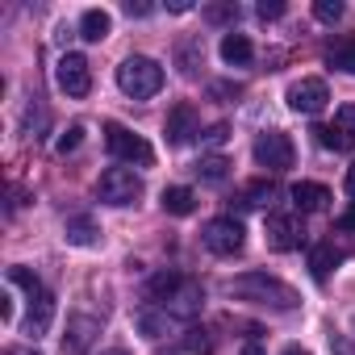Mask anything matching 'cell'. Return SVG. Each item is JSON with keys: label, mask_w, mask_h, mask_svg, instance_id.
Returning <instances> with one entry per match:
<instances>
[{"label": "cell", "mask_w": 355, "mask_h": 355, "mask_svg": "<svg viewBox=\"0 0 355 355\" xmlns=\"http://www.w3.org/2000/svg\"><path fill=\"white\" fill-rule=\"evenodd\" d=\"M226 288H230V297H239L247 305H259V309H272V313H293L301 305L297 288L276 280V276H268V272H247V276L230 280Z\"/></svg>", "instance_id": "obj_1"}, {"label": "cell", "mask_w": 355, "mask_h": 355, "mask_svg": "<svg viewBox=\"0 0 355 355\" xmlns=\"http://www.w3.org/2000/svg\"><path fill=\"white\" fill-rule=\"evenodd\" d=\"M117 88L130 96V101H150L159 88H163V67L146 55H130L121 67H117Z\"/></svg>", "instance_id": "obj_2"}, {"label": "cell", "mask_w": 355, "mask_h": 355, "mask_svg": "<svg viewBox=\"0 0 355 355\" xmlns=\"http://www.w3.org/2000/svg\"><path fill=\"white\" fill-rule=\"evenodd\" d=\"M105 146H109V155H113V159H121V163H138V167H150V163H155L150 142H146L142 134H134V130L117 125V121H109V125H105Z\"/></svg>", "instance_id": "obj_3"}, {"label": "cell", "mask_w": 355, "mask_h": 355, "mask_svg": "<svg viewBox=\"0 0 355 355\" xmlns=\"http://www.w3.org/2000/svg\"><path fill=\"white\" fill-rule=\"evenodd\" d=\"M96 197L105 205H134L142 197V180H138L130 167H109L101 175V184H96Z\"/></svg>", "instance_id": "obj_4"}, {"label": "cell", "mask_w": 355, "mask_h": 355, "mask_svg": "<svg viewBox=\"0 0 355 355\" xmlns=\"http://www.w3.org/2000/svg\"><path fill=\"white\" fill-rule=\"evenodd\" d=\"M251 155H255V163L268 167V171H284V167H293V159H297L288 134H280V130H263V134L255 138Z\"/></svg>", "instance_id": "obj_5"}, {"label": "cell", "mask_w": 355, "mask_h": 355, "mask_svg": "<svg viewBox=\"0 0 355 355\" xmlns=\"http://www.w3.org/2000/svg\"><path fill=\"white\" fill-rule=\"evenodd\" d=\"M55 84L67 92V96H88L92 92V71H88V59L84 55H76V51H67L63 59H59V67H55Z\"/></svg>", "instance_id": "obj_6"}, {"label": "cell", "mask_w": 355, "mask_h": 355, "mask_svg": "<svg viewBox=\"0 0 355 355\" xmlns=\"http://www.w3.org/2000/svg\"><path fill=\"white\" fill-rule=\"evenodd\" d=\"M284 101H288V109H293V113H305V117H313V113H322V109H326L330 92H326V80H318V76H305V80L288 84Z\"/></svg>", "instance_id": "obj_7"}, {"label": "cell", "mask_w": 355, "mask_h": 355, "mask_svg": "<svg viewBox=\"0 0 355 355\" xmlns=\"http://www.w3.org/2000/svg\"><path fill=\"white\" fill-rule=\"evenodd\" d=\"M243 222L239 218H214L205 230H201V239H205V247L214 251V255H239L243 251Z\"/></svg>", "instance_id": "obj_8"}, {"label": "cell", "mask_w": 355, "mask_h": 355, "mask_svg": "<svg viewBox=\"0 0 355 355\" xmlns=\"http://www.w3.org/2000/svg\"><path fill=\"white\" fill-rule=\"evenodd\" d=\"M313 134L326 150H355V105H343L334 113V125H318Z\"/></svg>", "instance_id": "obj_9"}, {"label": "cell", "mask_w": 355, "mask_h": 355, "mask_svg": "<svg viewBox=\"0 0 355 355\" xmlns=\"http://www.w3.org/2000/svg\"><path fill=\"white\" fill-rule=\"evenodd\" d=\"M96 338H101V318H88V313H71L67 318V334H63V351L67 355H88Z\"/></svg>", "instance_id": "obj_10"}, {"label": "cell", "mask_w": 355, "mask_h": 355, "mask_svg": "<svg viewBox=\"0 0 355 355\" xmlns=\"http://www.w3.org/2000/svg\"><path fill=\"white\" fill-rule=\"evenodd\" d=\"M51 322H55V297H51V288L42 284L38 293H30V313H26V334H30V338H42V334L51 330Z\"/></svg>", "instance_id": "obj_11"}, {"label": "cell", "mask_w": 355, "mask_h": 355, "mask_svg": "<svg viewBox=\"0 0 355 355\" xmlns=\"http://www.w3.org/2000/svg\"><path fill=\"white\" fill-rule=\"evenodd\" d=\"M201 305H205V288H201L197 280H184V284H180V293H175L163 309H167L171 318H184V322H189V318H197V313H201Z\"/></svg>", "instance_id": "obj_12"}, {"label": "cell", "mask_w": 355, "mask_h": 355, "mask_svg": "<svg viewBox=\"0 0 355 355\" xmlns=\"http://www.w3.org/2000/svg\"><path fill=\"white\" fill-rule=\"evenodd\" d=\"M263 234H268V247H272V251H293V247L301 243V226H297V218H288V214H272Z\"/></svg>", "instance_id": "obj_13"}, {"label": "cell", "mask_w": 355, "mask_h": 355, "mask_svg": "<svg viewBox=\"0 0 355 355\" xmlns=\"http://www.w3.org/2000/svg\"><path fill=\"white\" fill-rule=\"evenodd\" d=\"M163 134H167V142H171V146H184V142L197 134V113H193V105H175V109L167 113Z\"/></svg>", "instance_id": "obj_14"}, {"label": "cell", "mask_w": 355, "mask_h": 355, "mask_svg": "<svg viewBox=\"0 0 355 355\" xmlns=\"http://www.w3.org/2000/svg\"><path fill=\"white\" fill-rule=\"evenodd\" d=\"M326 201H330L326 184H313V180L293 184V205H297L301 214H318V209H326Z\"/></svg>", "instance_id": "obj_15"}, {"label": "cell", "mask_w": 355, "mask_h": 355, "mask_svg": "<svg viewBox=\"0 0 355 355\" xmlns=\"http://www.w3.org/2000/svg\"><path fill=\"white\" fill-rule=\"evenodd\" d=\"M109 30H113V17L105 9H84V17H80V38L84 42H105Z\"/></svg>", "instance_id": "obj_16"}, {"label": "cell", "mask_w": 355, "mask_h": 355, "mask_svg": "<svg viewBox=\"0 0 355 355\" xmlns=\"http://www.w3.org/2000/svg\"><path fill=\"white\" fill-rule=\"evenodd\" d=\"M222 59H226L230 67H247V63L255 59V46H251V38H247V34H234V30H230V34L222 38Z\"/></svg>", "instance_id": "obj_17"}, {"label": "cell", "mask_w": 355, "mask_h": 355, "mask_svg": "<svg viewBox=\"0 0 355 355\" xmlns=\"http://www.w3.org/2000/svg\"><path fill=\"white\" fill-rule=\"evenodd\" d=\"M163 209L171 214V218H189L193 209H197V193L193 189H163Z\"/></svg>", "instance_id": "obj_18"}, {"label": "cell", "mask_w": 355, "mask_h": 355, "mask_svg": "<svg viewBox=\"0 0 355 355\" xmlns=\"http://www.w3.org/2000/svg\"><path fill=\"white\" fill-rule=\"evenodd\" d=\"M180 284H184V276H180V272H159V276H150V284H146V297L167 305L175 293H180Z\"/></svg>", "instance_id": "obj_19"}, {"label": "cell", "mask_w": 355, "mask_h": 355, "mask_svg": "<svg viewBox=\"0 0 355 355\" xmlns=\"http://www.w3.org/2000/svg\"><path fill=\"white\" fill-rule=\"evenodd\" d=\"M63 234H67L71 247H96V239H101V230H96L92 218H71V222L63 226Z\"/></svg>", "instance_id": "obj_20"}, {"label": "cell", "mask_w": 355, "mask_h": 355, "mask_svg": "<svg viewBox=\"0 0 355 355\" xmlns=\"http://www.w3.org/2000/svg\"><path fill=\"white\" fill-rule=\"evenodd\" d=\"M326 63H330L334 71H347V76H355V38H343V42H334V46L326 51Z\"/></svg>", "instance_id": "obj_21"}, {"label": "cell", "mask_w": 355, "mask_h": 355, "mask_svg": "<svg viewBox=\"0 0 355 355\" xmlns=\"http://www.w3.org/2000/svg\"><path fill=\"white\" fill-rule=\"evenodd\" d=\"M175 59H180V71H184V76H197V67L205 63V46H201V38H189V42H180Z\"/></svg>", "instance_id": "obj_22"}, {"label": "cell", "mask_w": 355, "mask_h": 355, "mask_svg": "<svg viewBox=\"0 0 355 355\" xmlns=\"http://www.w3.org/2000/svg\"><path fill=\"white\" fill-rule=\"evenodd\" d=\"M184 351H189V355H214V334H209L205 326H189Z\"/></svg>", "instance_id": "obj_23"}, {"label": "cell", "mask_w": 355, "mask_h": 355, "mask_svg": "<svg viewBox=\"0 0 355 355\" xmlns=\"http://www.w3.org/2000/svg\"><path fill=\"white\" fill-rule=\"evenodd\" d=\"M226 171H230V163H226L222 155H205V159L197 163V175H201V180H209V184L226 180Z\"/></svg>", "instance_id": "obj_24"}, {"label": "cell", "mask_w": 355, "mask_h": 355, "mask_svg": "<svg viewBox=\"0 0 355 355\" xmlns=\"http://www.w3.org/2000/svg\"><path fill=\"white\" fill-rule=\"evenodd\" d=\"M334 263H338L334 247H313V255H309V268H313V280H318V284L330 276V268H334Z\"/></svg>", "instance_id": "obj_25"}, {"label": "cell", "mask_w": 355, "mask_h": 355, "mask_svg": "<svg viewBox=\"0 0 355 355\" xmlns=\"http://www.w3.org/2000/svg\"><path fill=\"white\" fill-rule=\"evenodd\" d=\"M272 197H276V184H272V180H259V184H251V189L243 193V205H247V209H263Z\"/></svg>", "instance_id": "obj_26"}, {"label": "cell", "mask_w": 355, "mask_h": 355, "mask_svg": "<svg viewBox=\"0 0 355 355\" xmlns=\"http://www.w3.org/2000/svg\"><path fill=\"white\" fill-rule=\"evenodd\" d=\"M138 326H142V334H146V338H159V334H167L171 313H167V309H163V313H142V318H138Z\"/></svg>", "instance_id": "obj_27"}, {"label": "cell", "mask_w": 355, "mask_h": 355, "mask_svg": "<svg viewBox=\"0 0 355 355\" xmlns=\"http://www.w3.org/2000/svg\"><path fill=\"white\" fill-rule=\"evenodd\" d=\"M343 0H318V5H313V17L318 21H326V26H334V21H343Z\"/></svg>", "instance_id": "obj_28"}, {"label": "cell", "mask_w": 355, "mask_h": 355, "mask_svg": "<svg viewBox=\"0 0 355 355\" xmlns=\"http://www.w3.org/2000/svg\"><path fill=\"white\" fill-rule=\"evenodd\" d=\"M80 142H84V125H67V130L59 134L55 150H59V155H71V150H80Z\"/></svg>", "instance_id": "obj_29"}, {"label": "cell", "mask_w": 355, "mask_h": 355, "mask_svg": "<svg viewBox=\"0 0 355 355\" xmlns=\"http://www.w3.org/2000/svg\"><path fill=\"white\" fill-rule=\"evenodd\" d=\"M205 17L209 21H239V5H214V9H205Z\"/></svg>", "instance_id": "obj_30"}, {"label": "cell", "mask_w": 355, "mask_h": 355, "mask_svg": "<svg viewBox=\"0 0 355 355\" xmlns=\"http://www.w3.org/2000/svg\"><path fill=\"white\" fill-rule=\"evenodd\" d=\"M263 21H276L280 13H284V5H280V0H259V9H255Z\"/></svg>", "instance_id": "obj_31"}, {"label": "cell", "mask_w": 355, "mask_h": 355, "mask_svg": "<svg viewBox=\"0 0 355 355\" xmlns=\"http://www.w3.org/2000/svg\"><path fill=\"white\" fill-rule=\"evenodd\" d=\"M226 138H230V130H226V125H209V130H205V146H222Z\"/></svg>", "instance_id": "obj_32"}, {"label": "cell", "mask_w": 355, "mask_h": 355, "mask_svg": "<svg viewBox=\"0 0 355 355\" xmlns=\"http://www.w3.org/2000/svg\"><path fill=\"white\" fill-rule=\"evenodd\" d=\"M155 5H134V0H125V17H150Z\"/></svg>", "instance_id": "obj_33"}, {"label": "cell", "mask_w": 355, "mask_h": 355, "mask_svg": "<svg viewBox=\"0 0 355 355\" xmlns=\"http://www.w3.org/2000/svg\"><path fill=\"white\" fill-rule=\"evenodd\" d=\"M338 230H355V209H347V214L338 218Z\"/></svg>", "instance_id": "obj_34"}, {"label": "cell", "mask_w": 355, "mask_h": 355, "mask_svg": "<svg viewBox=\"0 0 355 355\" xmlns=\"http://www.w3.org/2000/svg\"><path fill=\"white\" fill-rule=\"evenodd\" d=\"M347 197H351V201H355V163H351V167H347Z\"/></svg>", "instance_id": "obj_35"}, {"label": "cell", "mask_w": 355, "mask_h": 355, "mask_svg": "<svg viewBox=\"0 0 355 355\" xmlns=\"http://www.w3.org/2000/svg\"><path fill=\"white\" fill-rule=\"evenodd\" d=\"M243 355H263V347H259V343H247V347H243Z\"/></svg>", "instance_id": "obj_36"}, {"label": "cell", "mask_w": 355, "mask_h": 355, "mask_svg": "<svg viewBox=\"0 0 355 355\" xmlns=\"http://www.w3.org/2000/svg\"><path fill=\"white\" fill-rule=\"evenodd\" d=\"M5 355H34V351H17V347H9V351H5Z\"/></svg>", "instance_id": "obj_37"}, {"label": "cell", "mask_w": 355, "mask_h": 355, "mask_svg": "<svg viewBox=\"0 0 355 355\" xmlns=\"http://www.w3.org/2000/svg\"><path fill=\"white\" fill-rule=\"evenodd\" d=\"M284 355H309V351H301V347H288V351H284Z\"/></svg>", "instance_id": "obj_38"}, {"label": "cell", "mask_w": 355, "mask_h": 355, "mask_svg": "<svg viewBox=\"0 0 355 355\" xmlns=\"http://www.w3.org/2000/svg\"><path fill=\"white\" fill-rule=\"evenodd\" d=\"M105 355H130V351H121V347H113V351H105Z\"/></svg>", "instance_id": "obj_39"}]
</instances>
